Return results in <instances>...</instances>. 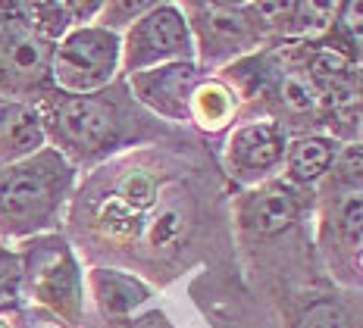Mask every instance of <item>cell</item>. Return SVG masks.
<instances>
[{
  "mask_svg": "<svg viewBox=\"0 0 363 328\" xmlns=\"http://www.w3.org/2000/svg\"><path fill=\"white\" fill-rule=\"evenodd\" d=\"M360 135H363V128H360ZM360 141H363V138H360Z\"/></svg>",
  "mask_w": 363,
  "mask_h": 328,
  "instance_id": "obj_24",
  "label": "cell"
},
{
  "mask_svg": "<svg viewBox=\"0 0 363 328\" xmlns=\"http://www.w3.org/2000/svg\"><path fill=\"white\" fill-rule=\"evenodd\" d=\"M54 47L28 16V4H0V97H28L50 85Z\"/></svg>",
  "mask_w": 363,
  "mask_h": 328,
  "instance_id": "obj_3",
  "label": "cell"
},
{
  "mask_svg": "<svg viewBox=\"0 0 363 328\" xmlns=\"http://www.w3.org/2000/svg\"><path fill=\"white\" fill-rule=\"evenodd\" d=\"M26 276L38 303L54 310L66 325H75L82 316V278L75 256L63 241H38L28 250Z\"/></svg>",
  "mask_w": 363,
  "mask_h": 328,
  "instance_id": "obj_7",
  "label": "cell"
},
{
  "mask_svg": "<svg viewBox=\"0 0 363 328\" xmlns=\"http://www.w3.org/2000/svg\"><path fill=\"white\" fill-rule=\"evenodd\" d=\"M188 116L207 132H219L235 119V88L225 85V79H203L191 94Z\"/></svg>",
  "mask_w": 363,
  "mask_h": 328,
  "instance_id": "obj_15",
  "label": "cell"
},
{
  "mask_svg": "<svg viewBox=\"0 0 363 328\" xmlns=\"http://www.w3.org/2000/svg\"><path fill=\"white\" fill-rule=\"evenodd\" d=\"M335 234L345 250L363 254V194H345L335 200Z\"/></svg>",
  "mask_w": 363,
  "mask_h": 328,
  "instance_id": "obj_18",
  "label": "cell"
},
{
  "mask_svg": "<svg viewBox=\"0 0 363 328\" xmlns=\"http://www.w3.org/2000/svg\"><path fill=\"white\" fill-rule=\"evenodd\" d=\"M123 94H44L38 101L48 141H54L69 163H91L107 157L125 138V119L135 116L119 101Z\"/></svg>",
  "mask_w": 363,
  "mask_h": 328,
  "instance_id": "obj_2",
  "label": "cell"
},
{
  "mask_svg": "<svg viewBox=\"0 0 363 328\" xmlns=\"http://www.w3.org/2000/svg\"><path fill=\"white\" fill-rule=\"evenodd\" d=\"M185 210L176 200H166L157 203L154 213H150V222H147V244L154 250H169L172 244L182 238L185 232Z\"/></svg>",
  "mask_w": 363,
  "mask_h": 328,
  "instance_id": "obj_17",
  "label": "cell"
},
{
  "mask_svg": "<svg viewBox=\"0 0 363 328\" xmlns=\"http://www.w3.org/2000/svg\"><path fill=\"white\" fill-rule=\"evenodd\" d=\"M4 103H6V101H4V97H0V110H4Z\"/></svg>",
  "mask_w": 363,
  "mask_h": 328,
  "instance_id": "obj_22",
  "label": "cell"
},
{
  "mask_svg": "<svg viewBox=\"0 0 363 328\" xmlns=\"http://www.w3.org/2000/svg\"><path fill=\"white\" fill-rule=\"evenodd\" d=\"M154 4H125V0H113V4H104L101 6V22L97 26L110 28V32H125L138 16H145Z\"/></svg>",
  "mask_w": 363,
  "mask_h": 328,
  "instance_id": "obj_20",
  "label": "cell"
},
{
  "mask_svg": "<svg viewBox=\"0 0 363 328\" xmlns=\"http://www.w3.org/2000/svg\"><path fill=\"white\" fill-rule=\"evenodd\" d=\"M201 81H203V72L198 63H169V66H157V69L128 75V88L138 97V103H145L157 116L172 119V122L191 119L188 106H191V94Z\"/></svg>",
  "mask_w": 363,
  "mask_h": 328,
  "instance_id": "obj_9",
  "label": "cell"
},
{
  "mask_svg": "<svg viewBox=\"0 0 363 328\" xmlns=\"http://www.w3.org/2000/svg\"><path fill=\"white\" fill-rule=\"evenodd\" d=\"M354 66H360V69H363V47L357 50V57H354Z\"/></svg>",
  "mask_w": 363,
  "mask_h": 328,
  "instance_id": "obj_21",
  "label": "cell"
},
{
  "mask_svg": "<svg viewBox=\"0 0 363 328\" xmlns=\"http://www.w3.org/2000/svg\"><path fill=\"white\" fill-rule=\"evenodd\" d=\"M88 281L97 297V307L104 312H113V316L135 310L138 303H145L150 297L147 285H141L135 276H125V272H116V269H94Z\"/></svg>",
  "mask_w": 363,
  "mask_h": 328,
  "instance_id": "obj_14",
  "label": "cell"
},
{
  "mask_svg": "<svg viewBox=\"0 0 363 328\" xmlns=\"http://www.w3.org/2000/svg\"><path fill=\"white\" fill-rule=\"evenodd\" d=\"M272 91H276V101L289 113L291 119H320V88L310 81V75L298 66H279L276 81H272Z\"/></svg>",
  "mask_w": 363,
  "mask_h": 328,
  "instance_id": "obj_13",
  "label": "cell"
},
{
  "mask_svg": "<svg viewBox=\"0 0 363 328\" xmlns=\"http://www.w3.org/2000/svg\"><path fill=\"white\" fill-rule=\"evenodd\" d=\"M119 38H123L119 69L125 75L157 69V66H169V63H194L191 28H188L182 6L176 4H154Z\"/></svg>",
  "mask_w": 363,
  "mask_h": 328,
  "instance_id": "obj_5",
  "label": "cell"
},
{
  "mask_svg": "<svg viewBox=\"0 0 363 328\" xmlns=\"http://www.w3.org/2000/svg\"><path fill=\"white\" fill-rule=\"evenodd\" d=\"M123 38L104 26H82L63 35L50 60V85L60 94H97L107 91L119 72Z\"/></svg>",
  "mask_w": 363,
  "mask_h": 328,
  "instance_id": "obj_4",
  "label": "cell"
},
{
  "mask_svg": "<svg viewBox=\"0 0 363 328\" xmlns=\"http://www.w3.org/2000/svg\"><path fill=\"white\" fill-rule=\"evenodd\" d=\"M329 194H363V141L338 144V154L332 159V169L326 175Z\"/></svg>",
  "mask_w": 363,
  "mask_h": 328,
  "instance_id": "obj_16",
  "label": "cell"
},
{
  "mask_svg": "<svg viewBox=\"0 0 363 328\" xmlns=\"http://www.w3.org/2000/svg\"><path fill=\"white\" fill-rule=\"evenodd\" d=\"M48 147V132L38 103L6 101L0 110V166H13L41 154Z\"/></svg>",
  "mask_w": 363,
  "mask_h": 328,
  "instance_id": "obj_11",
  "label": "cell"
},
{
  "mask_svg": "<svg viewBox=\"0 0 363 328\" xmlns=\"http://www.w3.org/2000/svg\"><path fill=\"white\" fill-rule=\"evenodd\" d=\"M0 328H6V322H0Z\"/></svg>",
  "mask_w": 363,
  "mask_h": 328,
  "instance_id": "obj_23",
  "label": "cell"
},
{
  "mask_svg": "<svg viewBox=\"0 0 363 328\" xmlns=\"http://www.w3.org/2000/svg\"><path fill=\"white\" fill-rule=\"evenodd\" d=\"M338 154V141L329 135H298L285 144V181L291 188H310L323 181Z\"/></svg>",
  "mask_w": 363,
  "mask_h": 328,
  "instance_id": "obj_12",
  "label": "cell"
},
{
  "mask_svg": "<svg viewBox=\"0 0 363 328\" xmlns=\"http://www.w3.org/2000/svg\"><path fill=\"white\" fill-rule=\"evenodd\" d=\"M285 128L272 119H254L238 125L225 144V166L241 181H263L282 166Z\"/></svg>",
  "mask_w": 363,
  "mask_h": 328,
  "instance_id": "obj_8",
  "label": "cell"
},
{
  "mask_svg": "<svg viewBox=\"0 0 363 328\" xmlns=\"http://www.w3.org/2000/svg\"><path fill=\"white\" fill-rule=\"evenodd\" d=\"M298 328H351V316L335 300H316L304 310Z\"/></svg>",
  "mask_w": 363,
  "mask_h": 328,
  "instance_id": "obj_19",
  "label": "cell"
},
{
  "mask_svg": "<svg viewBox=\"0 0 363 328\" xmlns=\"http://www.w3.org/2000/svg\"><path fill=\"white\" fill-rule=\"evenodd\" d=\"M75 181V166L60 150L41 154L13 166H0V232L28 238L50 228L60 216Z\"/></svg>",
  "mask_w": 363,
  "mask_h": 328,
  "instance_id": "obj_1",
  "label": "cell"
},
{
  "mask_svg": "<svg viewBox=\"0 0 363 328\" xmlns=\"http://www.w3.org/2000/svg\"><path fill=\"white\" fill-rule=\"evenodd\" d=\"M301 207H304L301 191L291 188L289 181H263L241 200L238 222L245 232L267 238V234H279L298 222Z\"/></svg>",
  "mask_w": 363,
  "mask_h": 328,
  "instance_id": "obj_10",
  "label": "cell"
},
{
  "mask_svg": "<svg viewBox=\"0 0 363 328\" xmlns=\"http://www.w3.org/2000/svg\"><path fill=\"white\" fill-rule=\"evenodd\" d=\"M182 13L203 66L229 63L263 44V26L251 4H185Z\"/></svg>",
  "mask_w": 363,
  "mask_h": 328,
  "instance_id": "obj_6",
  "label": "cell"
}]
</instances>
